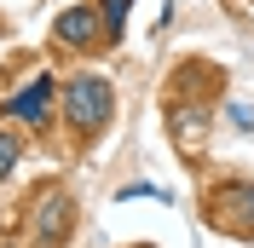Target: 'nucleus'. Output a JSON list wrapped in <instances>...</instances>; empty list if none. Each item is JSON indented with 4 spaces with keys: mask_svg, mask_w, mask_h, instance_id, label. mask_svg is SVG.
Listing matches in <instances>:
<instances>
[{
    "mask_svg": "<svg viewBox=\"0 0 254 248\" xmlns=\"http://www.w3.org/2000/svg\"><path fill=\"white\" fill-rule=\"evenodd\" d=\"M69 225H75V202L64 196V190H47V196L35 202V214H29V237L41 248H58L64 237H69Z\"/></svg>",
    "mask_w": 254,
    "mask_h": 248,
    "instance_id": "nucleus-2",
    "label": "nucleus"
},
{
    "mask_svg": "<svg viewBox=\"0 0 254 248\" xmlns=\"http://www.w3.org/2000/svg\"><path fill=\"white\" fill-rule=\"evenodd\" d=\"M249 6H254V0H249Z\"/></svg>",
    "mask_w": 254,
    "mask_h": 248,
    "instance_id": "nucleus-7",
    "label": "nucleus"
},
{
    "mask_svg": "<svg viewBox=\"0 0 254 248\" xmlns=\"http://www.w3.org/2000/svg\"><path fill=\"white\" fill-rule=\"evenodd\" d=\"M52 98H58V81H52V75H35V81H29V87H23L17 98H6V110H12L17 122H29V127H47Z\"/></svg>",
    "mask_w": 254,
    "mask_h": 248,
    "instance_id": "nucleus-3",
    "label": "nucleus"
},
{
    "mask_svg": "<svg viewBox=\"0 0 254 248\" xmlns=\"http://www.w3.org/2000/svg\"><path fill=\"white\" fill-rule=\"evenodd\" d=\"M110 110H116V93H110L104 75H75L69 87H64V122H69L75 139L104 133V127H110Z\"/></svg>",
    "mask_w": 254,
    "mask_h": 248,
    "instance_id": "nucleus-1",
    "label": "nucleus"
},
{
    "mask_svg": "<svg viewBox=\"0 0 254 248\" xmlns=\"http://www.w3.org/2000/svg\"><path fill=\"white\" fill-rule=\"evenodd\" d=\"M17 156H23V139H17V133H0V179L17 168Z\"/></svg>",
    "mask_w": 254,
    "mask_h": 248,
    "instance_id": "nucleus-5",
    "label": "nucleus"
},
{
    "mask_svg": "<svg viewBox=\"0 0 254 248\" xmlns=\"http://www.w3.org/2000/svg\"><path fill=\"white\" fill-rule=\"evenodd\" d=\"M52 35H58V41H69V47H87V41L98 35V12H93V6H69V12L52 23Z\"/></svg>",
    "mask_w": 254,
    "mask_h": 248,
    "instance_id": "nucleus-4",
    "label": "nucleus"
},
{
    "mask_svg": "<svg viewBox=\"0 0 254 248\" xmlns=\"http://www.w3.org/2000/svg\"><path fill=\"white\" fill-rule=\"evenodd\" d=\"M122 23H127V0H104V29L122 35Z\"/></svg>",
    "mask_w": 254,
    "mask_h": 248,
    "instance_id": "nucleus-6",
    "label": "nucleus"
}]
</instances>
